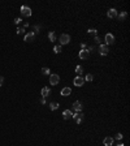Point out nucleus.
I'll list each match as a JSON object with an SVG mask.
<instances>
[{
    "label": "nucleus",
    "mask_w": 130,
    "mask_h": 146,
    "mask_svg": "<svg viewBox=\"0 0 130 146\" xmlns=\"http://www.w3.org/2000/svg\"><path fill=\"white\" fill-rule=\"evenodd\" d=\"M59 41H60V46H64V44H68V43H70V35L64 33V34H61V35H60Z\"/></svg>",
    "instance_id": "nucleus-1"
},
{
    "label": "nucleus",
    "mask_w": 130,
    "mask_h": 146,
    "mask_svg": "<svg viewBox=\"0 0 130 146\" xmlns=\"http://www.w3.org/2000/svg\"><path fill=\"white\" fill-rule=\"evenodd\" d=\"M59 82H60V76H59V74H56V73L50 74V83H51V85L56 86Z\"/></svg>",
    "instance_id": "nucleus-2"
},
{
    "label": "nucleus",
    "mask_w": 130,
    "mask_h": 146,
    "mask_svg": "<svg viewBox=\"0 0 130 146\" xmlns=\"http://www.w3.org/2000/svg\"><path fill=\"white\" fill-rule=\"evenodd\" d=\"M25 42H27V43H31V42H34V39H35V34H34V31H29V33L25 34L24 37Z\"/></svg>",
    "instance_id": "nucleus-3"
},
{
    "label": "nucleus",
    "mask_w": 130,
    "mask_h": 146,
    "mask_svg": "<svg viewBox=\"0 0 130 146\" xmlns=\"http://www.w3.org/2000/svg\"><path fill=\"white\" fill-rule=\"evenodd\" d=\"M83 113L82 112H75V113H73V119H74V121L77 123V124H81L82 121H83Z\"/></svg>",
    "instance_id": "nucleus-4"
},
{
    "label": "nucleus",
    "mask_w": 130,
    "mask_h": 146,
    "mask_svg": "<svg viewBox=\"0 0 130 146\" xmlns=\"http://www.w3.org/2000/svg\"><path fill=\"white\" fill-rule=\"evenodd\" d=\"M21 14L25 16V17H30L31 16V9L29 7H26V5H22L21 7Z\"/></svg>",
    "instance_id": "nucleus-5"
},
{
    "label": "nucleus",
    "mask_w": 130,
    "mask_h": 146,
    "mask_svg": "<svg viewBox=\"0 0 130 146\" xmlns=\"http://www.w3.org/2000/svg\"><path fill=\"white\" fill-rule=\"evenodd\" d=\"M82 108H83V104L80 100H75L73 103V110H75V112H82Z\"/></svg>",
    "instance_id": "nucleus-6"
},
{
    "label": "nucleus",
    "mask_w": 130,
    "mask_h": 146,
    "mask_svg": "<svg viewBox=\"0 0 130 146\" xmlns=\"http://www.w3.org/2000/svg\"><path fill=\"white\" fill-rule=\"evenodd\" d=\"M109 50H108V46L107 44H100L99 47V54L101 55V56H105V55H108Z\"/></svg>",
    "instance_id": "nucleus-7"
},
{
    "label": "nucleus",
    "mask_w": 130,
    "mask_h": 146,
    "mask_svg": "<svg viewBox=\"0 0 130 146\" xmlns=\"http://www.w3.org/2000/svg\"><path fill=\"white\" fill-rule=\"evenodd\" d=\"M104 39H105V44H107V46H109V44H113V43H115V37H113V35L111 34V33L105 34V38H104Z\"/></svg>",
    "instance_id": "nucleus-8"
},
{
    "label": "nucleus",
    "mask_w": 130,
    "mask_h": 146,
    "mask_svg": "<svg viewBox=\"0 0 130 146\" xmlns=\"http://www.w3.org/2000/svg\"><path fill=\"white\" fill-rule=\"evenodd\" d=\"M73 82H74V85H75V86L80 87V86H82V85L85 83V78H82L81 76H77V77L74 78V81H73Z\"/></svg>",
    "instance_id": "nucleus-9"
},
{
    "label": "nucleus",
    "mask_w": 130,
    "mask_h": 146,
    "mask_svg": "<svg viewBox=\"0 0 130 146\" xmlns=\"http://www.w3.org/2000/svg\"><path fill=\"white\" fill-rule=\"evenodd\" d=\"M78 56H80V59H82V60H86V59H88L90 54H88L87 50H81L80 54H78Z\"/></svg>",
    "instance_id": "nucleus-10"
},
{
    "label": "nucleus",
    "mask_w": 130,
    "mask_h": 146,
    "mask_svg": "<svg viewBox=\"0 0 130 146\" xmlns=\"http://www.w3.org/2000/svg\"><path fill=\"white\" fill-rule=\"evenodd\" d=\"M113 142H115V138L113 137H105L103 139V145L104 146H112Z\"/></svg>",
    "instance_id": "nucleus-11"
},
{
    "label": "nucleus",
    "mask_w": 130,
    "mask_h": 146,
    "mask_svg": "<svg viewBox=\"0 0 130 146\" xmlns=\"http://www.w3.org/2000/svg\"><path fill=\"white\" fill-rule=\"evenodd\" d=\"M107 16H108L109 18H116L117 17V11L115 8H111L108 12H107Z\"/></svg>",
    "instance_id": "nucleus-12"
},
{
    "label": "nucleus",
    "mask_w": 130,
    "mask_h": 146,
    "mask_svg": "<svg viewBox=\"0 0 130 146\" xmlns=\"http://www.w3.org/2000/svg\"><path fill=\"white\" fill-rule=\"evenodd\" d=\"M70 94H72V89H70V87H68V86L62 87V90H61V95L62 97H68V95H70Z\"/></svg>",
    "instance_id": "nucleus-13"
},
{
    "label": "nucleus",
    "mask_w": 130,
    "mask_h": 146,
    "mask_svg": "<svg viewBox=\"0 0 130 146\" xmlns=\"http://www.w3.org/2000/svg\"><path fill=\"white\" fill-rule=\"evenodd\" d=\"M62 118H64L65 120H69L70 118H73V112L70 111V110H65V111L62 112Z\"/></svg>",
    "instance_id": "nucleus-14"
},
{
    "label": "nucleus",
    "mask_w": 130,
    "mask_h": 146,
    "mask_svg": "<svg viewBox=\"0 0 130 146\" xmlns=\"http://www.w3.org/2000/svg\"><path fill=\"white\" fill-rule=\"evenodd\" d=\"M40 94H42V97L43 98H47V97L51 94V90H50V87H43L42 89V91H40Z\"/></svg>",
    "instance_id": "nucleus-15"
},
{
    "label": "nucleus",
    "mask_w": 130,
    "mask_h": 146,
    "mask_svg": "<svg viewBox=\"0 0 130 146\" xmlns=\"http://www.w3.org/2000/svg\"><path fill=\"white\" fill-rule=\"evenodd\" d=\"M126 17H128V12H125V11L121 12L120 14H117V18H118V21H124Z\"/></svg>",
    "instance_id": "nucleus-16"
},
{
    "label": "nucleus",
    "mask_w": 130,
    "mask_h": 146,
    "mask_svg": "<svg viewBox=\"0 0 130 146\" xmlns=\"http://www.w3.org/2000/svg\"><path fill=\"white\" fill-rule=\"evenodd\" d=\"M48 39L51 42H55L56 41V34H55V31H50L48 33Z\"/></svg>",
    "instance_id": "nucleus-17"
},
{
    "label": "nucleus",
    "mask_w": 130,
    "mask_h": 146,
    "mask_svg": "<svg viewBox=\"0 0 130 146\" xmlns=\"http://www.w3.org/2000/svg\"><path fill=\"white\" fill-rule=\"evenodd\" d=\"M57 108H59V103H56V102L50 103V110H52V111H56Z\"/></svg>",
    "instance_id": "nucleus-18"
},
{
    "label": "nucleus",
    "mask_w": 130,
    "mask_h": 146,
    "mask_svg": "<svg viewBox=\"0 0 130 146\" xmlns=\"http://www.w3.org/2000/svg\"><path fill=\"white\" fill-rule=\"evenodd\" d=\"M53 51H55V54H60V52L62 51V48H61V46H60V44H57V46L53 47Z\"/></svg>",
    "instance_id": "nucleus-19"
},
{
    "label": "nucleus",
    "mask_w": 130,
    "mask_h": 146,
    "mask_svg": "<svg viewBox=\"0 0 130 146\" xmlns=\"http://www.w3.org/2000/svg\"><path fill=\"white\" fill-rule=\"evenodd\" d=\"M42 73H43V74H46V76H48V74L51 73L50 68H47V67H43V68H42Z\"/></svg>",
    "instance_id": "nucleus-20"
},
{
    "label": "nucleus",
    "mask_w": 130,
    "mask_h": 146,
    "mask_svg": "<svg viewBox=\"0 0 130 146\" xmlns=\"http://www.w3.org/2000/svg\"><path fill=\"white\" fill-rule=\"evenodd\" d=\"M75 73H78V76H81V74L83 73V68H82L81 65H78L77 68H75Z\"/></svg>",
    "instance_id": "nucleus-21"
},
{
    "label": "nucleus",
    "mask_w": 130,
    "mask_h": 146,
    "mask_svg": "<svg viewBox=\"0 0 130 146\" xmlns=\"http://www.w3.org/2000/svg\"><path fill=\"white\" fill-rule=\"evenodd\" d=\"M18 35L20 34H25V28H17V31H16Z\"/></svg>",
    "instance_id": "nucleus-22"
},
{
    "label": "nucleus",
    "mask_w": 130,
    "mask_h": 146,
    "mask_svg": "<svg viewBox=\"0 0 130 146\" xmlns=\"http://www.w3.org/2000/svg\"><path fill=\"white\" fill-rule=\"evenodd\" d=\"M93 80H94V76H93V74H87L86 78H85V81H88V82H91Z\"/></svg>",
    "instance_id": "nucleus-23"
},
{
    "label": "nucleus",
    "mask_w": 130,
    "mask_h": 146,
    "mask_svg": "<svg viewBox=\"0 0 130 146\" xmlns=\"http://www.w3.org/2000/svg\"><path fill=\"white\" fill-rule=\"evenodd\" d=\"M87 33H88V34H94V35H96L98 30H96V29H88V30H87Z\"/></svg>",
    "instance_id": "nucleus-24"
},
{
    "label": "nucleus",
    "mask_w": 130,
    "mask_h": 146,
    "mask_svg": "<svg viewBox=\"0 0 130 146\" xmlns=\"http://www.w3.org/2000/svg\"><path fill=\"white\" fill-rule=\"evenodd\" d=\"M122 137H124V136H122V133H117V134L115 136V138H116V139H118V141H121Z\"/></svg>",
    "instance_id": "nucleus-25"
},
{
    "label": "nucleus",
    "mask_w": 130,
    "mask_h": 146,
    "mask_svg": "<svg viewBox=\"0 0 130 146\" xmlns=\"http://www.w3.org/2000/svg\"><path fill=\"white\" fill-rule=\"evenodd\" d=\"M21 22H22V18H20V17L14 18V24H16V25H20Z\"/></svg>",
    "instance_id": "nucleus-26"
},
{
    "label": "nucleus",
    "mask_w": 130,
    "mask_h": 146,
    "mask_svg": "<svg viewBox=\"0 0 130 146\" xmlns=\"http://www.w3.org/2000/svg\"><path fill=\"white\" fill-rule=\"evenodd\" d=\"M95 42H96V43H101V39H100V37H98V35H95Z\"/></svg>",
    "instance_id": "nucleus-27"
},
{
    "label": "nucleus",
    "mask_w": 130,
    "mask_h": 146,
    "mask_svg": "<svg viewBox=\"0 0 130 146\" xmlns=\"http://www.w3.org/2000/svg\"><path fill=\"white\" fill-rule=\"evenodd\" d=\"M34 29H35V31H34V34H35V33H39V30H40V26H38V25H35V26H34Z\"/></svg>",
    "instance_id": "nucleus-28"
},
{
    "label": "nucleus",
    "mask_w": 130,
    "mask_h": 146,
    "mask_svg": "<svg viewBox=\"0 0 130 146\" xmlns=\"http://www.w3.org/2000/svg\"><path fill=\"white\" fill-rule=\"evenodd\" d=\"M39 102H40V104H46V98H43V97H42Z\"/></svg>",
    "instance_id": "nucleus-29"
},
{
    "label": "nucleus",
    "mask_w": 130,
    "mask_h": 146,
    "mask_svg": "<svg viewBox=\"0 0 130 146\" xmlns=\"http://www.w3.org/2000/svg\"><path fill=\"white\" fill-rule=\"evenodd\" d=\"M81 50H86V43H82L81 44Z\"/></svg>",
    "instance_id": "nucleus-30"
},
{
    "label": "nucleus",
    "mask_w": 130,
    "mask_h": 146,
    "mask_svg": "<svg viewBox=\"0 0 130 146\" xmlns=\"http://www.w3.org/2000/svg\"><path fill=\"white\" fill-rule=\"evenodd\" d=\"M3 82H4V78H3V77H1V76H0V86H1V85H3Z\"/></svg>",
    "instance_id": "nucleus-31"
},
{
    "label": "nucleus",
    "mask_w": 130,
    "mask_h": 146,
    "mask_svg": "<svg viewBox=\"0 0 130 146\" xmlns=\"http://www.w3.org/2000/svg\"><path fill=\"white\" fill-rule=\"evenodd\" d=\"M117 146H125V145H124L122 142H118V144H117Z\"/></svg>",
    "instance_id": "nucleus-32"
}]
</instances>
